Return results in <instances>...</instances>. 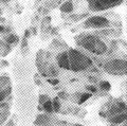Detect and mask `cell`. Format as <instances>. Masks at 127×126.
<instances>
[{
    "label": "cell",
    "mask_w": 127,
    "mask_h": 126,
    "mask_svg": "<svg viewBox=\"0 0 127 126\" xmlns=\"http://www.w3.org/2000/svg\"><path fill=\"white\" fill-rule=\"evenodd\" d=\"M35 126H51V125H35Z\"/></svg>",
    "instance_id": "28"
},
{
    "label": "cell",
    "mask_w": 127,
    "mask_h": 126,
    "mask_svg": "<svg viewBox=\"0 0 127 126\" xmlns=\"http://www.w3.org/2000/svg\"><path fill=\"white\" fill-rule=\"evenodd\" d=\"M105 71L110 74V75H116V76H123L126 75L127 72V66L125 58H113V60L107 61L102 66Z\"/></svg>",
    "instance_id": "3"
},
{
    "label": "cell",
    "mask_w": 127,
    "mask_h": 126,
    "mask_svg": "<svg viewBox=\"0 0 127 126\" xmlns=\"http://www.w3.org/2000/svg\"><path fill=\"white\" fill-rule=\"evenodd\" d=\"M53 122V118L50 115H39L35 120V125H51Z\"/></svg>",
    "instance_id": "10"
},
{
    "label": "cell",
    "mask_w": 127,
    "mask_h": 126,
    "mask_svg": "<svg viewBox=\"0 0 127 126\" xmlns=\"http://www.w3.org/2000/svg\"><path fill=\"white\" fill-rule=\"evenodd\" d=\"M11 93H12V87L10 85L7 86V87L3 88L1 91H0V103H1V102H4L6 97L9 95H11Z\"/></svg>",
    "instance_id": "13"
},
{
    "label": "cell",
    "mask_w": 127,
    "mask_h": 126,
    "mask_svg": "<svg viewBox=\"0 0 127 126\" xmlns=\"http://www.w3.org/2000/svg\"><path fill=\"white\" fill-rule=\"evenodd\" d=\"M27 47H28V40H27V38H23L21 41V49L27 48Z\"/></svg>",
    "instance_id": "23"
},
{
    "label": "cell",
    "mask_w": 127,
    "mask_h": 126,
    "mask_svg": "<svg viewBox=\"0 0 127 126\" xmlns=\"http://www.w3.org/2000/svg\"><path fill=\"white\" fill-rule=\"evenodd\" d=\"M1 1H3V2H9L10 0H1Z\"/></svg>",
    "instance_id": "27"
},
{
    "label": "cell",
    "mask_w": 127,
    "mask_h": 126,
    "mask_svg": "<svg viewBox=\"0 0 127 126\" xmlns=\"http://www.w3.org/2000/svg\"><path fill=\"white\" fill-rule=\"evenodd\" d=\"M86 29H106L110 27V20L105 16H91L84 21Z\"/></svg>",
    "instance_id": "6"
},
{
    "label": "cell",
    "mask_w": 127,
    "mask_h": 126,
    "mask_svg": "<svg viewBox=\"0 0 127 126\" xmlns=\"http://www.w3.org/2000/svg\"><path fill=\"white\" fill-rule=\"evenodd\" d=\"M58 96H61L63 100H67V93L66 92H59Z\"/></svg>",
    "instance_id": "24"
},
{
    "label": "cell",
    "mask_w": 127,
    "mask_h": 126,
    "mask_svg": "<svg viewBox=\"0 0 127 126\" xmlns=\"http://www.w3.org/2000/svg\"><path fill=\"white\" fill-rule=\"evenodd\" d=\"M42 106H43V110L47 112V113H52V112H54L53 111V106H52V101H51L50 99L48 100V101H46L45 103L42 104Z\"/></svg>",
    "instance_id": "16"
},
{
    "label": "cell",
    "mask_w": 127,
    "mask_h": 126,
    "mask_svg": "<svg viewBox=\"0 0 127 126\" xmlns=\"http://www.w3.org/2000/svg\"><path fill=\"white\" fill-rule=\"evenodd\" d=\"M4 40H5L6 44H9L10 46H12V45L17 44V42L19 41V37H18L16 34L11 33V34L7 35V36H5V37H4Z\"/></svg>",
    "instance_id": "14"
},
{
    "label": "cell",
    "mask_w": 127,
    "mask_h": 126,
    "mask_svg": "<svg viewBox=\"0 0 127 126\" xmlns=\"http://www.w3.org/2000/svg\"><path fill=\"white\" fill-rule=\"evenodd\" d=\"M73 9H74V5H73V2H71V1H66L61 5L62 13H68L69 14L73 11Z\"/></svg>",
    "instance_id": "12"
},
{
    "label": "cell",
    "mask_w": 127,
    "mask_h": 126,
    "mask_svg": "<svg viewBox=\"0 0 127 126\" xmlns=\"http://www.w3.org/2000/svg\"><path fill=\"white\" fill-rule=\"evenodd\" d=\"M7 110H9V104L5 103V102H1V103H0V115L9 112Z\"/></svg>",
    "instance_id": "19"
},
{
    "label": "cell",
    "mask_w": 127,
    "mask_h": 126,
    "mask_svg": "<svg viewBox=\"0 0 127 126\" xmlns=\"http://www.w3.org/2000/svg\"><path fill=\"white\" fill-rule=\"evenodd\" d=\"M86 89L88 90V91L90 92V93H95L97 91V88L95 87V86H92V85H89V86H87L86 87Z\"/></svg>",
    "instance_id": "22"
},
{
    "label": "cell",
    "mask_w": 127,
    "mask_h": 126,
    "mask_svg": "<svg viewBox=\"0 0 127 126\" xmlns=\"http://www.w3.org/2000/svg\"><path fill=\"white\" fill-rule=\"evenodd\" d=\"M98 87H100V89L104 90V91H109L111 89V85L108 81H101L98 83Z\"/></svg>",
    "instance_id": "18"
},
{
    "label": "cell",
    "mask_w": 127,
    "mask_h": 126,
    "mask_svg": "<svg viewBox=\"0 0 127 126\" xmlns=\"http://www.w3.org/2000/svg\"><path fill=\"white\" fill-rule=\"evenodd\" d=\"M126 111L124 112H121V113H117V115H113L109 118H107V121H108V123L110 126H117L119 124H122L126 122Z\"/></svg>",
    "instance_id": "8"
},
{
    "label": "cell",
    "mask_w": 127,
    "mask_h": 126,
    "mask_svg": "<svg viewBox=\"0 0 127 126\" xmlns=\"http://www.w3.org/2000/svg\"><path fill=\"white\" fill-rule=\"evenodd\" d=\"M126 111V103L119 100H111L107 104L103 106L100 110V116L102 118H109L117 113H121Z\"/></svg>",
    "instance_id": "4"
},
{
    "label": "cell",
    "mask_w": 127,
    "mask_h": 126,
    "mask_svg": "<svg viewBox=\"0 0 127 126\" xmlns=\"http://www.w3.org/2000/svg\"><path fill=\"white\" fill-rule=\"evenodd\" d=\"M12 47L9 44H4V41L0 40V56H6L11 52Z\"/></svg>",
    "instance_id": "11"
},
{
    "label": "cell",
    "mask_w": 127,
    "mask_h": 126,
    "mask_svg": "<svg viewBox=\"0 0 127 126\" xmlns=\"http://www.w3.org/2000/svg\"><path fill=\"white\" fill-rule=\"evenodd\" d=\"M56 64L59 68L65 69V70H70L68 52L67 51H62L61 53H58L56 55Z\"/></svg>",
    "instance_id": "7"
},
{
    "label": "cell",
    "mask_w": 127,
    "mask_h": 126,
    "mask_svg": "<svg viewBox=\"0 0 127 126\" xmlns=\"http://www.w3.org/2000/svg\"><path fill=\"white\" fill-rule=\"evenodd\" d=\"M4 28H5L4 26H1V27H0V33H2V32L4 33Z\"/></svg>",
    "instance_id": "26"
},
{
    "label": "cell",
    "mask_w": 127,
    "mask_h": 126,
    "mask_svg": "<svg viewBox=\"0 0 127 126\" xmlns=\"http://www.w3.org/2000/svg\"><path fill=\"white\" fill-rule=\"evenodd\" d=\"M67 52H68L70 71H73V72L85 71V70L89 69L93 65L92 60L89 56H87L86 54L81 52L79 50L70 48L68 49Z\"/></svg>",
    "instance_id": "2"
},
{
    "label": "cell",
    "mask_w": 127,
    "mask_h": 126,
    "mask_svg": "<svg viewBox=\"0 0 127 126\" xmlns=\"http://www.w3.org/2000/svg\"><path fill=\"white\" fill-rule=\"evenodd\" d=\"M48 100H49V95H47V94H41V95L39 96V99H38V102H39V104L42 105Z\"/></svg>",
    "instance_id": "21"
},
{
    "label": "cell",
    "mask_w": 127,
    "mask_h": 126,
    "mask_svg": "<svg viewBox=\"0 0 127 126\" xmlns=\"http://www.w3.org/2000/svg\"><path fill=\"white\" fill-rule=\"evenodd\" d=\"M123 2L124 0H93L88 3V6L92 12H102L121 5Z\"/></svg>",
    "instance_id": "5"
},
{
    "label": "cell",
    "mask_w": 127,
    "mask_h": 126,
    "mask_svg": "<svg viewBox=\"0 0 127 126\" xmlns=\"http://www.w3.org/2000/svg\"><path fill=\"white\" fill-rule=\"evenodd\" d=\"M95 34L101 35V36H106V37H118L121 35V31L120 30H116V29H103L101 31H98Z\"/></svg>",
    "instance_id": "9"
},
{
    "label": "cell",
    "mask_w": 127,
    "mask_h": 126,
    "mask_svg": "<svg viewBox=\"0 0 127 126\" xmlns=\"http://www.w3.org/2000/svg\"><path fill=\"white\" fill-rule=\"evenodd\" d=\"M91 96H92V93H90V92H87V93H82L81 95H79V99L76 101V102H77V104H78V105L84 104L85 102H86V101H88Z\"/></svg>",
    "instance_id": "15"
},
{
    "label": "cell",
    "mask_w": 127,
    "mask_h": 126,
    "mask_svg": "<svg viewBox=\"0 0 127 126\" xmlns=\"http://www.w3.org/2000/svg\"><path fill=\"white\" fill-rule=\"evenodd\" d=\"M47 82L49 83V84L51 85H53V86H56L59 84V80L57 77H48L47 78Z\"/></svg>",
    "instance_id": "20"
},
{
    "label": "cell",
    "mask_w": 127,
    "mask_h": 126,
    "mask_svg": "<svg viewBox=\"0 0 127 126\" xmlns=\"http://www.w3.org/2000/svg\"><path fill=\"white\" fill-rule=\"evenodd\" d=\"M74 39L77 46L84 48L94 55H103L108 50L107 45L95 34L82 33L75 36Z\"/></svg>",
    "instance_id": "1"
},
{
    "label": "cell",
    "mask_w": 127,
    "mask_h": 126,
    "mask_svg": "<svg viewBox=\"0 0 127 126\" xmlns=\"http://www.w3.org/2000/svg\"><path fill=\"white\" fill-rule=\"evenodd\" d=\"M0 1H1V0H0Z\"/></svg>",
    "instance_id": "29"
},
{
    "label": "cell",
    "mask_w": 127,
    "mask_h": 126,
    "mask_svg": "<svg viewBox=\"0 0 127 126\" xmlns=\"http://www.w3.org/2000/svg\"><path fill=\"white\" fill-rule=\"evenodd\" d=\"M5 126H15V124H14V122H13V121H10Z\"/></svg>",
    "instance_id": "25"
},
{
    "label": "cell",
    "mask_w": 127,
    "mask_h": 126,
    "mask_svg": "<svg viewBox=\"0 0 127 126\" xmlns=\"http://www.w3.org/2000/svg\"><path fill=\"white\" fill-rule=\"evenodd\" d=\"M52 106H53V111L59 112V110H61V108H62V104H61V102H59L58 96L54 97V99L52 100Z\"/></svg>",
    "instance_id": "17"
}]
</instances>
